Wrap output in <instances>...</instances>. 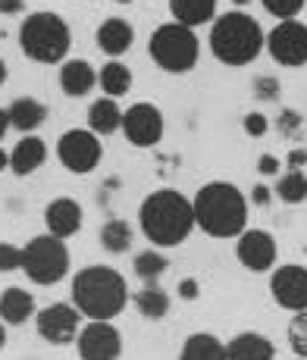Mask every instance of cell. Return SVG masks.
I'll use <instances>...</instances> for the list:
<instances>
[{"label":"cell","instance_id":"1","mask_svg":"<svg viewBox=\"0 0 307 360\" xmlns=\"http://www.w3.org/2000/svg\"><path fill=\"white\" fill-rule=\"evenodd\" d=\"M138 226L142 235L154 248H176L192 235L194 226V207L192 198H185L176 188H157L138 207Z\"/></svg>","mask_w":307,"mask_h":360},{"label":"cell","instance_id":"2","mask_svg":"<svg viewBox=\"0 0 307 360\" xmlns=\"http://www.w3.org/2000/svg\"><path fill=\"white\" fill-rule=\"evenodd\" d=\"M125 304H129V285L120 269L92 263L73 276V307L88 323H113Z\"/></svg>","mask_w":307,"mask_h":360},{"label":"cell","instance_id":"3","mask_svg":"<svg viewBox=\"0 0 307 360\" xmlns=\"http://www.w3.org/2000/svg\"><path fill=\"white\" fill-rule=\"evenodd\" d=\"M194 226L211 238H239L248 229V198L232 182H207L194 191Z\"/></svg>","mask_w":307,"mask_h":360},{"label":"cell","instance_id":"4","mask_svg":"<svg viewBox=\"0 0 307 360\" xmlns=\"http://www.w3.org/2000/svg\"><path fill=\"white\" fill-rule=\"evenodd\" d=\"M267 32L254 16L242 10L223 13L211 25V53L226 66H248L263 53Z\"/></svg>","mask_w":307,"mask_h":360},{"label":"cell","instance_id":"5","mask_svg":"<svg viewBox=\"0 0 307 360\" xmlns=\"http://www.w3.org/2000/svg\"><path fill=\"white\" fill-rule=\"evenodd\" d=\"M19 47L35 63H63L73 47V32L60 13L38 10L19 25Z\"/></svg>","mask_w":307,"mask_h":360},{"label":"cell","instance_id":"6","mask_svg":"<svg viewBox=\"0 0 307 360\" xmlns=\"http://www.w3.org/2000/svg\"><path fill=\"white\" fill-rule=\"evenodd\" d=\"M148 53L163 72L185 75L198 63L201 41H198V34H194V29H188V25L163 22L160 29H154L151 41H148Z\"/></svg>","mask_w":307,"mask_h":360},{"label":"cell","instance_id":"7","mask_svg":"<svg viewBox=\"0 0 307 360\" xmlns=\"http://www.w3.org/2000/svg\"><path fill=\"white\" fill-rule=\"evenodd\" d=\"M23 273L35 285H57L69 276V248L54 235H35L23 248Z\"/></svg>","mask_w":307,"mask_h":360},{"label":"cell","instance_id":"8","mask_svg":"<svg viewBox=\"0 0 307 360\" xmlns=\"http://www.w3.org/2000/svg\"><path fill=\"white\" fill-rule=\"evenodd\" d=\"M57 157L69 172L85 176V172L97 169V163L104 157V144L92 129H69V131H63L57 141Z\"/></svg>","mask_w":307,"mask_h":360},{"label":"cell","instance_id":"9","mask_svg":"<svg viewBox=\"0 0 307 360\" xmlns=\"http://www.w3.org/2000/svg\"><path fill=\"white\" fill-rule=\"evenodd\" d=\"M123 135L129 144L135 148H154V144L163 141V131H166V120H163V110L157 103L148 101H138L132 103L129 110H123Z\"/></svg>","mask_w":307,"mask_h":360},{"label":"cell","instance_id":"10","mask_svg":"<svg viewBox=\"0 0 307 360\" xmlns=\"http://www.w3.org/2000/svg\"><path fill=\"white\" fill-rule=\"evenodd\" d=\"M263 51H267L279 66H304L307 63V25L301 19L276 22V29L267 32Z\"/></svg>","mask_w":307,"mask_h":360},{"label":"cell","instance_id":"11","mask_svg":"<svg viewBox=\"0 0 307 360\" xmlns=\"http://www.w3.org/2000/svg\"><path fill=\"white\" fill-rule=\"evenodd\" d=\"M35 329H38V335L44 338V342L51 345H69L79 338L82 332V314L73 307V304H47V307H41L38 314H35Z\"/></svg>","mask_w":307,"mask_h":360},{"label":"cell","instance_id":"12","mask_svg":"<svg viewBox=\"0 0 307 360\" xmlns=\"http://www.w3.org/2000/svg\"><path fill=\"white\" fill-rule=\"evenodd\" d=\"M270 295L282 310L289 314H304L307 310V266L301 263H282L270 276Z\"/></svg>","mask_w":307,"mask_h":360},{"label":"cell","instance_id":"13","mask_svg":"<svg viewBox=\"0 0 307 360\" xmlns=\"http://www.w3.org/2000/svg\"><path fill=\"white\" fill-rule=\"evenodd\" d=\"M276 238L267 229H245L235 238V257L251 273H270L276 269Z\"/></svg>","mask_w":307,"mask_h":360},{"label":"cell","instance_id":"14","mask_svg":"<svg viewBox=\"0 0 307 360\" xmlns=\"http://www.w3.org/2000/svg\"><path fill=\"white\" fill-rule=\"evenodd\" d=\"M79 360H120L123 332L113 323H85L79 332Z\"/></svg>","mask_w":307,"mask_h":360},{"label":"cell","instance_id":"15","mask_svg":"<svg viewBox=\"0 0 307 360\" xmlns=\"http://www.w3.org/2000/svg\"><path fill=\"white\" fill-rule=\"evenodd\" d=\"M82 219H85V213H82L79 200H73V198H54L51 204L44 207L47 235H54V238H60V241L73 238V235L82 229Z\"/></svg>","mask_w":307,"mask_h":360},{"label":"cell","instance_id":"16","mask_svg":"<svg viewBox=\"0 0 307 360\" xmlns=\"http://www.w3.org/2000/svg\"><path fill=\"white\" fill-rule=\"evenodd\" d=\"M94 41H97V47H101V51L107 53V57L120 60L123 53L129 51L132 44H135V29H132V22H129V19L110 16V19H104V22L97 25Z\"/></svg>","mask_w":307,"mask_h":360},{"label":"cell","instance_id":"17","mask_svg":"<svg viewBox=\"0 0 307 360\" xmlns=\"http://www.w3.org/2000/svg\"><path fill=\"white\" fill-rule=\"evenodd\" d=\"M44 160H47V144H44V138H38V135H23L16 148L10 150V169L16 172L19 179L41 169Z\"/></svg>","mask_w":307,"mask_h":360},{"label":"cell","instance_id":"18","mask_svg":"<svg viewBox=\"0 0 307 360\" xmlns=\"http://www.w3.org/2000/svg\"><path fill=\"white\" fill-rule=\"evenodd\" d=\"M226 360H276V345L261 332H239L229 338Z\"/></svg>","mask_w":307,"mask_h":360},{"label":"cell","instance_id":"19","mask_svg":"<svg viewBox=\"0 0 307 360\" xmlns=\"http://www.w3.org/2000/svg\"><path fill=\"white\" fill-rule=\"evenodd\" d=\"M35 314H38V310H35V297L25 292V288L10 285L0 292V323H6V326H23Z\"/></svg>","mask_w":307,"mask_h":360},{"label":"cell","instance_id":"20","mask_svg":"<svg viewBox=\"0 0 307 360\" xmlns=\"http://www.w3.org/2000/svg\"><path fill=\"white\" fill-rule=\"evenodd\" d=\"M97 85V72L88 60H66L60 66V88L69 98H85Z\"/></svg>","mask_w":307,"mask_h":360},{"label":"cell","instance_id":"21","mask_svg":"<svg viewBox=\"0 0 307 360\" xmlns=\"http://www.w3.org/2000/svg\"><path fill=\"white\" fill-rule=\"evenodd\" d=\"M170 16L173 22L198 29L216 19V0H170Z\"/></svg>","mask_w":307,"mask_h":360},{"label":"cell","instance_id":"22","mask_svg":"<svg viewBox=\"0 0 307 360\" xmlns=\"http://www.w3.org/2000/svg\"><path fill=\"white\" fill-rule=\"evenodd\" d=\"M88 129L94 131L97 138L113 135V131L123 129V110L113 98H97L92 107H88Z\"/></svg>","mask_w":307,"mask_h":360},{"label":"cell","instance_id":"23","mask_svg":"<svg viewBox=\"0 0 307 360\" xmlns=\"http://www.w3.org/2000/svg\"><path fill=\"white\" fill-rule=\"evenodd\" d=\"M6 113H10V126L19 129L23 135H35V129L47 120V107L35 98H16L6 107Z\"/></svg>","mask_w":307,"mask_h":360},{"label":"cell","instance_id":"24","mask_svg":"<svg viewBox=\"0 0 307 360\" xmlns=\"http://www.w3.org/2000/svg\"><path fill=\"white\" fill-rule=\"evenodd\" d=\"M179 360H226V342H220L213 332H192L179 351Z\"/></svg>","mask_w":307,"mask_h":360},{"label":"cell","instance_id":"25","mask_svg":"<svg viewBox=\"0 0 307 360\" xmlns=\"http://www.w3.org/2000/svg\"><path fill=\"white\" fill-rule=\"evenodd\" d=\"M132 304H135V310L144 316V320H163L173 307L170 295H166L160 285H144L142 292L132 295Z\"/></svg>","mask_w":307,"mask_h":360},{"label":"cell","instance_id":"26","mask_svg":"<svg viewBox=\"0 0 307 360\" xmlns=\"http://www.w3.org/2000/svg\"><path fill=\"white\" fill-rule=\"evenodd\" d=\"M97 85L104 88V94L107 98H123V94H129L132 88V69L120 63V60H110V63H104V69L97 72Z\"/></svg>","mask_w":307,"mask_h":360},{"label":"cell","instance_id":"27","mask_svg":"<svg viewBox=\"0 0 307 360\" xmlns=\"http://www.w3.org/2000/svg\"><path fill=\"white\" fill-rule=\"evenodd\" d=\"M132 269H135V276L144 282V285H157V279L170 269V260H166L163 251H157V248H148V251L135 254V260H132Z\"/></svg>","mask_w":307,"mask_h":360},{"label":"cell","instance_id":"28","mask_svg":"<svg viewBox=\"0 0 307 360\" xmlns=\"http://www.w3.org/2000/svg\"><path fill=\"white\" fill-rule=\"evenodd\" d=\"M132 238H135V232L125 219H107L101 226V245L110 254H125L132 248Z\"/></svg>","mask_w":307,"mask_h":360},{"label":"cell","instance_id":"29","mask_svg":"<svg viewBox=\"0 0 307 360\" xmlns=\"http://www.w3.org/2000/svg\"><path fill=\"white\" fill-rule=\"evenodd\" d=\"M276 195L285 204H304L307 200V172L304 169H289L279 176L276 182Z\"/></svg>","mask_w":307,"mask_h":360},{"label":"cell","instance_id":"30","mask_svg":"<svg viewBox=\"0 0 307 360\" xmlns=\"http://www.w3.org/2000/svg\"><path fill=\"white\" fill-rule=\"evenodd\" d=\"M289 348L295 357L307 360V310L304 314H292L289 320Z\"/></svg>","mask_w":307,"mask_h":360},{"label":"cell","instance_id":"31","mask_svg":"<svg viewBox=\"0 0 307 360\" xmlns=\"http://www.w3.org/2000/svg\"><path fill=\"white\" fill-rule=\"evenodd\" d=\"M261 4L270 16H276L279 22H285V19H295L298 13L304 10L307 0H261Z\"/></svg>","mask_w":307,"mask_h":360},{"label":"cell","instance_id":"32","mask_svg":"<svg viewBox=\"0 0 307 360\" xmlns=\"http://www.w3.org/2000/svg\"><path fill=\"white\" fill-rule=\"evenodd\" d=\"M13 269H23V248L0 241V273H13Z\"/></svg>","mask_w":307,"mask_h":360},{"label":"cell","instance_id":"33","mask_svg":"<svg viewBox=\"0 0 307 360\" xmlns=\"http://www.w3.org/2000/svg\"><path fill=\"white\" fill-rule=\"evenodd\" d=\"M254 94L261 101H276L282 94V85H279L276 75H257L254 79Z\"/></svg>","mask_w":307,"mask_h":360},{"label":"cell","instance_id":"34","mask_svg":"<svg viewBox=\"0 0 307 360\" xmlns=\"http://www.w3.org/2000/svg\"><path fill=\"white\" fill-rule=\"evenodd\" d=\"M242 126H245V135H251V138H263V135L270 131V120H267L263 113H257V110H251V113H245Z\"/></svg>","mask_w":307,"mask_h":360},{"label":"cell","instance_id":"35","mask_svg":"<svg viewBox=\"0 0 307 360\" xmlns=\"http://www.w3.org/2000/svg\"><path fill=\"white\" fill-rule=\"evenodd\" d=\"M198 295H201L198 279H192V276H185V279L179 282V297H182V301H198Z\"/></svg>","mask_w":307,"mask_h":360},{"label":"cell","instance_id":"36","mask_svg":"<svg viewBox=\"0 0 307 360\" xmlns=\"http://www.w3.org/2000/svg\"><path fill=\"white\" fill-rule=\"evenodd\" d=\"M257 172H261V176H279V160L273 154H263L261 160H257Z\"/></svg>","mask_w":307,"mask_h":360},{"label":"cell","instance_id":"37","mask_svg":"<svg viewBox=\"0 0 307 360\" xmlns=\"http://www.w3.org/2000/svg\"><path fill=\"white\" fill-rule=\"evenodd\" d=\"M298 126H301V116H298L295 110H285V116H282V131H285V135H295Z\"/></svg>","mask_w":307,"mask_h":360},{"label":"cell","instance_id":"38","mask_svg":"<svg viewBox=\"0 0 307 360\" xmlns=\"http://www.w3.org/2000/svg\"><path fill=\"white\" fill-rule=\"evenodd\" d=\"M270 198H273V191H270L267 185H254V191H251V200H254L257 207H267Z\"/></svg>","mask_w":307,"mask_h":360},{"label":"cell","instance_id":"39","mask_svg":"<svg viewBox=\"0 0 307 360\" xmlns=\"http://www.w3.org/2000/svg\"><path fill=\"white\" fill-rule=\"evenodd\" d=\"M301 166H307V148H295L289 154V169H301Z\"/></svg>","mask_w":307,"mask_h":360},{"label":"cell","instance_id":"40","mask_svg":"<svg viewBox=\"0 0 307 360\" xmlns=\"http://www.w3.org/2000/svg\"><path fill=\"white\" fill-rule=\"evenodd\" d=\"M25 0H0V13H23Z\"/></svg>","mask_w":307,"mask_h":360},{"label":"cell","instance_id":"41","mask_svg":"<svg viewBox=\"0 0 307 360\" xmlns=\"http://www.w3.org/2000/svg\"><path fill=\"white\" fill-rule=\"evenodd\" d=\"M10 129H13V126H10V113H6V110H0V141H4V135H6Z\"/></svg>","mask_w":307,"mask_h":360},{"label":"cell","instance_id":"42","mask_svg":"<svg viewBox=\"0 0 307 360\" xmlns=\"http://www.w3.org/2000/svg\"><path fill=\"white\" fill-rule=\"evenodd\" d=\"M4 169H10V154L0 148V172H4Z\"/></svg>","mask_w":307,"mask_h":360},{"label":"cell","instance_id":"43","mask_svg":"<svg viewBox=\"0 0 307 360\" xmlns=\"http://www.w3.org/2000/svg\"><path fill=\"white\" fill-rule=\"evenodd\" d=\"M4 345H6V326L0 323V351H4Z\"/></svg>","mask_w":307,"mask_h":360},{"label":"cell","instance_id":"44","mask_svg":"<svg viewBox=\"0 0 307 360\" xmlns=\"http://www.w3.org/2000/svg\"><path fill=\"white\" fill-rule=\"evenodd\" d=\"M4 82H6V63L0 60V85H4Z\"/></svg>","mask_w":307,"mask_h":360},{"label":"cell","instance_id":"45","mask_svg":"<svg viewBox=\"0 0 307 360\" xmlns=\"http://www.w3.org/2000/svg\"><path fill=\"white\" fill-rule=\"evenodd\" d=\"M232 4H235V6H245V4H251V0H232Z\"/></svg>","mask_w":307,"mask_h":360},{"label":"cell","instance_id":"46","mask_svg":"<svg viewBox=\"0 0 307 360\" xmlns=\"http://www.w3.org/2000/svg\"><path fill=\"white\" fill-rule=\"evenodd\" d=\"M113 4H132V0H113Z\"/></svg>","mask_w":307,"mask_h":360},{"label":"cell","instance_id":"47","mask_svg":"<svg viewBox=\"0 0 307 360\" xmlns=\"http://www.w3.org/2000/svg\"><path fill=\"white\" fill-rule=\"evenodd\" d=\"M295 360H301V357H295Z\"/></svg>","mask_w":307,"mask_h":360}]
</instances>
